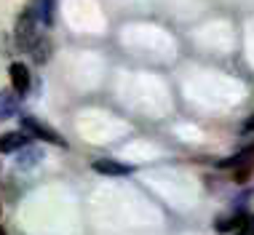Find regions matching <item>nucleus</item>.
Instances as JSON below:
<instances>
[{
    "instance_id": "nucleus-13",
    "label": "nucleus",
    "mask_w": 254,
    "mask_h": 235,
    "mask_svg": "<svg viewBox=\"0 0 254 235\" xmlns=\"http://www.w3.org/2000/svg\"><path fill=\"white\" fill-rule=\"evenodd\" d=\"M244 131H254V115H249L244 120Z\"/></svg>"
},
{
    "instance_id": "nucleus-12",
    "label": "nucleus",
    "mask_w": 254,
    "mask_h": 235,
    "mask_svg": "<svg viewBox=\"0 0 254 235\" xmlns=\"http://www.w3.org/2000/svg\"><path fill=\"white\" fill-rule=\"evenodd\" d=\"M254 166H241V169H236V182H246V179L252 176Z\"/></svg>"
},
{
    "instance_id": "nucleus-1",
    "label": "nucleus",
    "mask_w": 254,
    "mask_h": 235,
    "mask_svg": "<svg viewBox=\"0 0 254 235\" xmlns=\"http://www.w3.org/2000/svg\"><path fill=\"white\" fill-rule=\"evenodd\" d=\"M38 40V16L32 8H24L19 13V22H16V46L22 51H30Z\"/></svg>"
},
{
    "instance_id": "nucleus-7",
    "label": "nucleus",
    "mask_w": 254,
    "mask_h": 235,
    "mask_svg": "<svg viewBox=\"0 0 254 235\" xmlns=\"http://www.w3.org/2000/svg\"><path fill=\"white\" fill-rule=\"evenodd\" d=\"M16 110H19L16 94H11V91H0V120H8L11 115H16Z\"/></svg>"
},
{
    "instance_id": "nucleus-10",
    "label": "nucleus",
    "mask_w": 254,
    "mask_h": 235,
    "mask_svg": "<svg viewBox=\"0 0 254 235\" xmlns=\"http://www.w3.org/2000/svg\"><path fill=\"white\" fill-rule=\"evenodd\" d=\"M30 51H32V57H35L38 64L49 61V40H46V38H38V40H35V46H32Z\"/></svg>"
},
{
    "instance_id": "nucleus-2",
    "label": "nucleus",
    "mask_w": 254,
    "mask_h": 235,
    "mask_svg": "<svg viewBox=\"0 0 254 235\" xmlns=\"http://www.w3.org/2000/svg\"><path fill=\"white\" fill-rule=\"evenodd\" d=\"M22 128H24V134L35 136V139H43V142H49V144H57V147H67V142L62 139L57 131H54L51 126H46L43 120H38V118H22Z\"/></svg>"
},
{
    "instance_id": "nucleus-9",
    "label": "nucleus",
    "mask_w": 254,
    "mask_h": 235,
    "mask_svg": "<svg viewBox=\"0 0 254 235\" xmlns=\"http://www.w3.org/2000/svg\"><path fill=\"white\" fill-rule=\"evenodd\" d=\"M54 16H57V0H40V19L46 27L54 24Z\"/></svg>"
},
{
    "instance_id": "nucleus-5",
    "label": "nucleus",
    "mask_w": 254,
    "mask_h": 235,
    "mask_svg": "<svg viewBox=\"0 0 254 235\" xmlns=\"http://www.w3.org/2000/svg\"><path fill=\"white\" fill-rule=\"evenodd\" d=\"M30 144V134L24 131H8V134H0V153H19L22 147Z\"/></svg>"
},
{
    "instance_id": "nucleus-3",
    "label": "nucleus",
    "mask_w": 254,
    "mask_h": 235,
    "mask_svg": "<svg viewBox=\"0 0 254 235\" xmlns=\"http://www.w3.org/2000/svg\"><path fill=\"white\" fill-rule=\"evenodd\" d=\"M8 78H11V88L16 96H24L27 91H30V70H27V64H22V61H13V64L8 67Z\"/></svg>"
},
{
    "instance_id": "nucleus-4",
    "label": "nucleus",
    "mask_w": 254,
    "mask_h": 235,
    "mask_svg": "<svg viewBox=\"0 0 254 235\" xmlns=\"http://www.w3.org/2000/svg\"><path fill=\"white\" fill-rule=\"evenodd\" d=\"M91 169L97 171V174H105V176H128L131 174V166L126 163H118V161H110V158H102V161H94Z\"/></svg>"
},
{
    "instance_id": "nucleus-11",
    "label": "nucleus",
    "mask_w": 254,
    "mask_h": 235,
    "mask_svg": "<svg viewBox=\"0 0 254 235\" xmlns=\"http://www.w3.org/2000/svg\"><path fill=\"white\" fill-rule=\"evenodd\" d=\"M236 235H254V214H246L244 225L236 230Z\"/></svg>"
},
{
    "instance_id": "nucleus-14",
    "label": "nucleus",
    "mask_w": 254,
    "mask_h": 235,
    "mask_svg": "<svg viewBox=\"0 0 254 235\" xmlns=\"http://www.w3.org/2000/svg\"><path fill=\"white\" fill-rule=\"evenodd\" d=\"M0 235H5V230H3V227H0Z\"/></svg>"
},
{
    "instance_id": "nucleus-8",
    "label": "nucleus",
    "mask_w": 254,
    "mask_h": 235,
    "mask_svg": "<svg viewBox=\"0 0 254 235\" xmlns=\"http://www.w3.org/2000/svg\"><path fill=\"white\" fill-rule=\"evenodd\" d=\"M246 214H236V217H228V219H217L214 222V230L217 233H230V230H238L244 225Z\"/></svg>"
},
{
    "instance_id": "nucleus-6",
    "label": "nucleus",
    "mask_w": 254,
    "mask_h": 235,
    "mask_svg": "<svg viewBox=\"0 0 254 235\" xmlns=\"http://www.w3.org/2000/svg\"><path fill=\"white\" fill-rule=\"evenodd\" d=\"M217 166H219V169H241V166H254V144H252V147H246V150H241L238 155L219 161Z\"/></svg>"
}]
</instances>
